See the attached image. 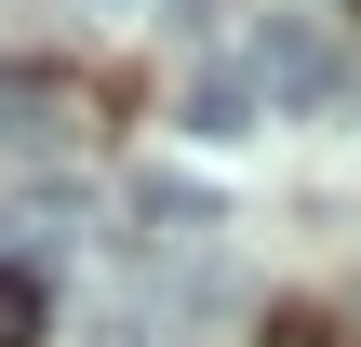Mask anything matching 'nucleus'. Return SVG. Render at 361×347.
<instances>
[{
  "mask_svg": "<svg viewBox=\"0 0 361 347\" xmlns=\"http://www.w3.org/2000/svg\"><path fill=\"white\" fill-rule=\"evenodd\" d=\"M268 347H322V321H281V334H268Z\"/></svg>",
  "mask_w": 361,
  "mask_h": 347,
  "instance_id": "423d86ee",
  "label": "nucleus"
},
{
  "mask_svg": "<svg viewBox=\"0 0 361 347\" xmlns=\"http://www.w3.org/2000/svg\"><path fill=\"white\" fill-rule=\"evenodd\" d=\"M40 334V281H27V267H0V347H27Z\"/></svg>",
  "mask_w": 361,
  "mask_h": 347,
  "instance_id": "20e7f679",
  "label": "nucleus"
},
{
  "mask_svg": "<svg viewBox=\"0 0 361 347\" xmlns=\"http://www.w3.org/2000/svg\"><path fill=\"white\" fill-rule=\"evenodd\" d=\"M67 134H80V94H67V80H40V67H0V147H27V160H40V147H67Z\"/></svg>",
  "mask_w": 361,
  "mask_h": 347,
  "instance_id": "f03ea898",
  "label": "nucleus"
},
{
  "mask_svg": "<svg viewBox=\"0 0 361 347\" xmlns=\"http://www.w3.org/2000/svg\"><path fill=\"white\" fill-rule=\"evenodd\" d=\"M67 13H147V0H67Z\"/></svg>",
  "mask_w": 361,
  "mask_h": 347,
  "instance_id": "0eeeda50",
  "label": "nucleus"
},
{
  "mask_svg": "<svg viewBox=\"0 0 361 347\" xmlns=\"http://www.w3.org/2000/svg\"><path fill=\"white\" fill-rule=\"evenodd\" d=\"M241 13H255V0H174L161 27H174V40H214V27H241Z\"/></svg>",
  "mask_w": 361,
  "mask_h": 347,
  "instance_id": "39448f33",
  "label": "nucleus"
},
{
  "mask_svg": "<svg viewBox=\"0 0 361 347\" xmlns=\"http://www.w3.org/2000/svg\"><path fill=\"white\" fill-rule=\"evenodd\" d=\"M188 134H201V147H228V134H255V80H241V67H214V80L188 94Z\"/></svg>",
  "mask_w": 361,
  "mask_h": 347,
  "instance_id": "7ed1b4c3",
  "label": "nucleus"
},
{
  "mask_svg": "<svg viewBox=\"0 0 361 347\" xmlns=\"http://www.w3.org/2000/svg\"><path fill=\"white\" fill-rule=\"evenodd\" d=\"M255 107L268 120H361V40L322 13H255Z\"/></svg>",
  "mask_w": 361,
  "mask_h": 347,
  "instance_id": "f257e3e1",
  "label": "nucleus"
},
{
  "mask_svg": "<svg viewBox=\"0 0 361 347\" xmlns=\"http://www.w3.org/2000/svg\"><path fill=\"white\" fill-rule=\"evenodd\" d=\"M121 347H147V334H134V321H121Z\"/></svg>",
  "mask_w": 361,
  "mask_h": 347,
  "instance_id": "6e6552de",
  "label": "nucleus"
}]
</instances>
